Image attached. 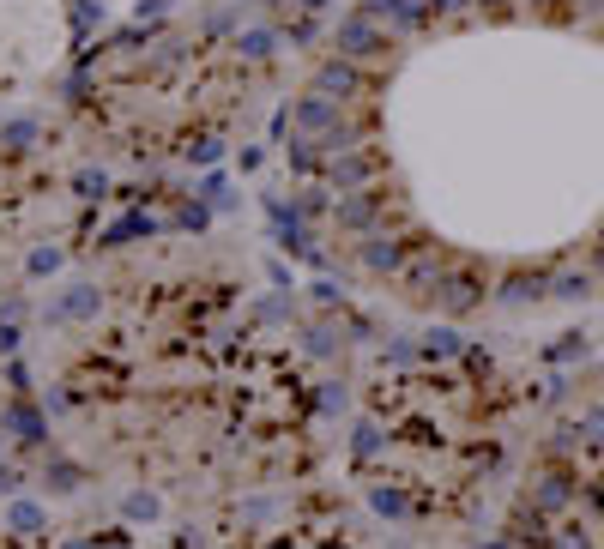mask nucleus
<instances>
[{
    "mask_svg": "<svg viewBox=\"0 0 604 549\" xmlns=\"http://www.w3.org/2000/svg\"><path fill=\"white\" fill-rule=\"evenodd\" d=\"M387 49H393V37H387L369 13H351V19L339 25V55H345V61L369 67V61H387Z\"/></svg>",
    "mask_w": 604,
    "mask_h": 549,
    "instance_id": "obj_2",
    "label": "nucleus"
},
{
    "mask_svg": "<svg viewBox=\"0 0 604 549\" xmlns=\"http://www.w3.org/2000/svg\"><path fill=\"white\" fill-rule=\"evenodd\" d=\"M496 549H604V362L556 393Z\"/></svg>",
    "mask_w": 604,
    "mask_h": 549,
    "instance_id": "obj_1",
    "label": "nucleus"
}]
</instances>
